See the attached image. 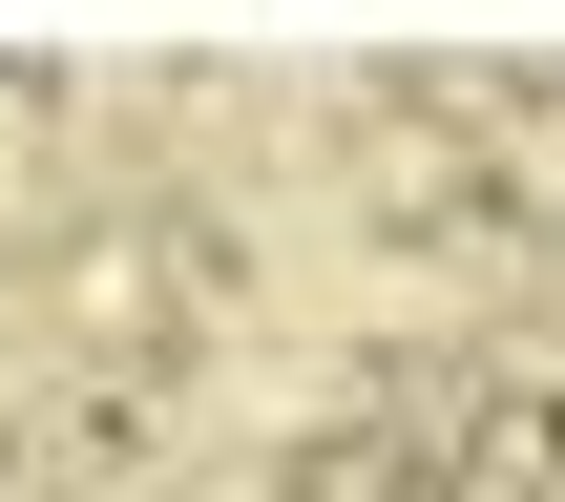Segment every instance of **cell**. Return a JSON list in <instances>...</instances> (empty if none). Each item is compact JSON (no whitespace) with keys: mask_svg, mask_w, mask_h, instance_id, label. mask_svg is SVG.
Segmentation results:
<instances>
[{"mask_svg":"<svg viewBox=\"0 0 565 502\" xmlns=\"http://www.w3.org/2000/svg\"><path fill=\"white\" fill-rule=\"evenodd\" d=\"M189 314H210V231H189V210H105V231L63 252V335H84V356H168Z\"/></svg>","mask_w":565,"mask_h":502,"instance_id":"6da1fadb","label":"cell"}]
</instances>
